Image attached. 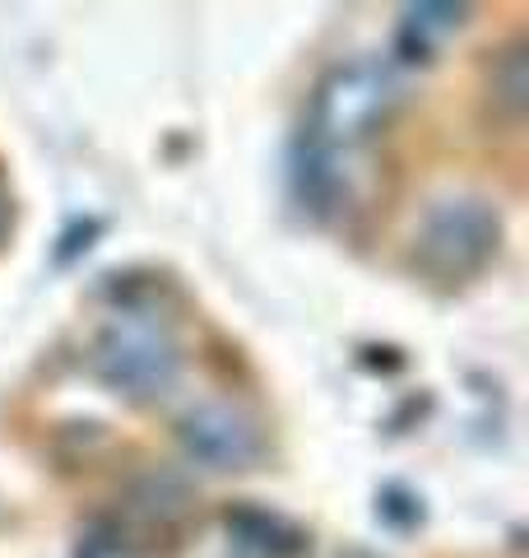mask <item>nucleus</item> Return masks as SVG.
I'll list each match as a JSON object with an SVG mask.
<instances>
[{
	"label": "nucleus",
	"instance_id": "nucleus-2",
	"mask_svg": "<svg viewBox=\"0 0 529 558\" xmlns=\"http://www.w3.org/2000/svg\"><path fill=\"white\" fill-rule=\"evenodd\" d=\"M502 209L488 196H446L414 229L409 260L436 289H460L479 279L502 252Z\"/></svg>",
	"mask_w": 529,
	"mask_h": 558
},
{
	"label": "nucleus",
	"instance_id": "nucleus-7",
	"mask_svg": "<svg viewBox=\"0 0 529 558\" xmlns=\"http://www.w3.org/2000/svg\"><path fill=\"white\" fill-rule=\"evenodd\" d=\"M469 14H473L469 5H436V0H428V5H409L399 14V33H395L399 61H409V65L436 61V51L465 33Z\"/></svg>",
	"mask_w": 529,
	"mask_h": 558
},
{
	"label": "nucleus",
	"instance_id": "nucleus-6",
	"mask_svg": "<svg viewBox=\"0 0 529 558\" xmlns=\"http://www.w3.org/2000/svg\"><path fill=\"white\" fill-rule=\"evenodd\" d=\"M223 526H227V539L251 558H303L311 549V535L297 521L264 508H227Z\"/></svg>",
	"mask_w": 529,
	"mask_h": 558
},
{
	"label": "nucleus",
	"instance_id": "nucleus-3",
	"mask_svg": "<svg viewBox=\"0 0 529 558\" xmlns=\"http://www.w3.org/2000/svg\"><path fill=\"white\" fill-rule=\"evenodd\" d=\"M399 98H404V84L391 65H381V61L334 65L330 75L316 84L303 135L311 145L348 154V149H358L362 140L385 131V121L395 117Z\"/></svg>",
	"mask_w": 529,
	"mask_h": 558
},
{
	"label": "nucleus",
	"instance_id": "nucleus-8",
	"mask_svg": "<svg viewBox=\"0 0 529 558\" xmlns=\"http://www.w3.org/2000/svg\"><path fill=\"white\" fill-rule=\"evenodd\" d=\"M483 89H488V108L516 126L529 108V43L525 38H510L492 51Z\"/></svg>",
	"mask_w": 529,
	"mask_h": 558
},
{
	"label": "nucleus",
	"instance_id": "nucleus-1",
	"mask_svg": "<svg viewBox=\"0 0 529 558\" xmlns=\"http://www.w3.org/2000/svg\"><path fill=\"white\" fill-rule=\"evenodd\" d=\"M88 368L121 400L149 405V400H163L182 377V340H176L172 322L158 317L153 307L126 303L98 326Z\"/></svg>",
	"mask_w": 529,
	"mask_h": 558
},
{
	"label": "nucleus",
	"instance_id": "nucleus-9",
	"mask_svg": "<svg viewBox=\"0 0 529 558\" xmlns=\"http://www.w3.org/2000/svg\"><path fill=\"white\" fill-rule=\"evenodd\" d=\"M340 558H381V554H372V549H344Z\"/></svg>",
	"mask_w": 529,
	"mask_h": 558
},
{
	"label": "nucleus",
	"instance_id": "nucleus-5",
	"mask_svg": "<svg viewBox=\"0 0 529 558\" xmlns=\"http://www.w3.org/2000/svg\"><path fill=\"white\" fill-rule=\"evenodd\" d=\"M293 196L303 209H311L316 219L334 215L348 196V168H344V154H334L325 145H311L303 135L293 149Z\"/></svg>",
	"mask_w": 529,
	"mask_h": 558
},
{
	"label": "nucleus",
	"instance_id": "nucleus-4",
	"mask_svg": "<svg viewBox=\"0 0 529 558\" xmlns=\"http://www.w3.org/2000/svg\"><path fill=\"white\" fill-rule=\"evenodd\" d=\"M176 442L186 461L214 475H246L264 461V428L237 400H196L176 418Z\"/></svg>",
	"mask_w": 529,
	"mask_h": 558
}]
</instances>
